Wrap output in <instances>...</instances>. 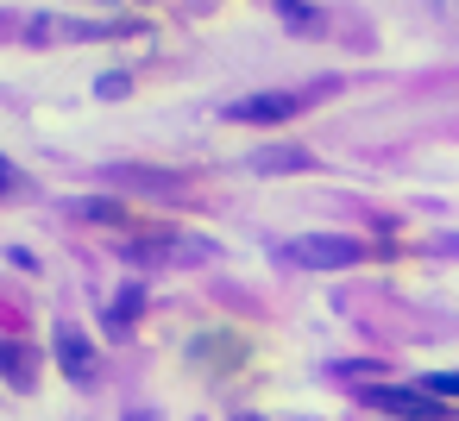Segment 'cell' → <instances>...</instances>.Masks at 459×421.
<instances>
[{
  "label": "cell",
  "mask_w": 459,
  "mask_h": 421,
  "mask_svg": "<svg viewBox=\"0 0 459 421\" xmlns=\"http://www.w3.org/2000/svg\"><path fill=\"white\" fill-rule=\"evenodd\" d=\"M57 365H64L70 383H89L95 377V358H89V339H82L76 321H57Z\"/></svg>",
  "instance_id": "cell-4"
},
{
  "label": "cell",
  "mask_w": 459,
  "mask_h": 421,
  "mask_svg": "<svg viewBox=\"0 0 459 421\" xmlns=\"http://www.w3.org/2000/svg\"><path fill=\"white\" fill-rule=\"evenodd\" d=\"M139 308H145V289H139V283H126V289L114 296V314H108V333H114V339H126V333H133V314H139Z\"/></svg>",
  "instance_id": "cell-6"
},
{
  "label": "cell",
  "mask_w": 459,
  "mask_h": 421,
  "mask_svg": "<svg viewBox=\"0 0 459 421\" xmlns=\"http://www.w3.org/2000/svg\"><path fill=\"white\" fill-rule=\"evenodd\" d=\"M0 377H7L13 390H32V377H39L32 346H20V339H0Z\"/></svg>",
  "instance_id": "cell-5"
},
{
  "label": "cell",
  "mask_w": 459,
  "mask_h": 421,
  "mask_svg": "<svg viewBox=\"0 0 459 421\" xmlns=\"http://www.w3.org/2000/svg\"><path fill=\"white\" fill-rule=\"evenodd\" d=\"M421 390H428V396H459V371H434Z\"/></svg>",
  "instance_id": "cell-9"
},
{
  "label": "cell",
  "mask_w": 459,
  "mask_h": 421,
  "mask_svg": "<svg viewBox=\"0 0 459 421\" xmlns=\"http://www.w3.org/2000/svg\"><path fill=\"white\" fill-rule=\"evenodd\" d=\"M126 421H158V415H152V408H133V415H126Z\"/></svg>",
  "instance_id": "cell-11"
},
{
  "label": "cell",
  "mask_w": 459,
  "mask_h": 421,
  "mask_svg": "<svg viewBox=\"0 0 459 421\" xmlns=\"http://www.w3.org/2000/svg\"><path fill=\"white\" fill-rule=\"evenodd\" d=\"M290 258L302 271H346V264L365 258V239H352V233H302V239H290Z\"/></svg>",
  "instance_id": "cell-1"
},
{
  "label": "cell",
  "mask_w": 459,
  "mask_h": 421,
  "mask_svg": "<svg viewBox=\"0 0 459 421\" xmlns=\"http://www.w3.org/2000/svg\"><path fill=\"white\" fill-rule=\"evenodd\" d=\"M283 7H296V0H283Z\"/></svg>",
  "instance_id": "cell-12"
},
{
  "label": "cell",
  "mask_w": 459,
  "mask_h": 421,
  "mask_svg": "<svg viewBox=\"0 0 459 421\" xmlns=\"http://www.w3.org/2000/svg\"><path fill=\"white\" fill-rule=\"evenodd\" d=\"M440 7H453V0H440Z\"/></svg>",
  "instance_id": "cell-13"
},
{
  "label": "cell",
  "mask_w": 459,
  "mask_h": 421,
  "mask_svg": "<svg viewBox=\"0 0 459 421\" xmlns=\"http://www.w3.org/2000/svg\"><path fill=\"white\" fill-rule=\"evenodd\" d=\"M13 183H20V176H13V164H7V158H0V195H7Z\"/></svg>",
  "instance_id": "cell-10"
},
{
  "label": "cell",
  "mask_w": 459,
  "mask_h": 421,
  "mask_svg": "<svg viewBox=\"0 0 459 421\" xmlns=\"http://www.w3.org/2000/svg\"><path fill=\"white\" fill-rule=\"evenodd\" d=\"M126 89H133V76H120V70H114V76H101V82H95V101H114V95H126Z\"/></svg>",
  "instance_id": "cell-8"
},
{
  "label": "cell",
  "mask_w": 459,
  "mask_h": 421,
  "mask_svg": "<svg viewBox=\"0 0 459 421\" xmlns=\"http://www.w3.org/2000/svg\"><path fill=\"white\" fill-rule=\"evenodd\" d=\"M82 214H89V220H108V227H126V208H120V202H108V195L82 202Z\"/></svg>",
  "instance_id": "cell-7"
},
{
  "label": "cell",
  "mask_w": 459,
  "mask_h": 421,
  "mask_svg": "<svg viewBox=\"0 0 459 421\" xmlns=\"http://www.w3.org/2000/svg\"><path fill=\"white\" fill-rule=\"evenodd\" d=\"M296 114H302L296 89H264V95H246V101L227 107V120H239V126H277V120H296Z\"/></svg>",
  "instance_id": "cell-2"
},
{
  "label": "cell",
  "mask_w": 459,
  "mask_h": 421,
  "mask_svg": "<svg viewBox=\"0 0 459 421\" xmlns=\"http://www.w3.org/2000/svg\"><path fill=\"white\" fill-rule=\"evenodd\" d=\"M365 402L384 408V415H409V421H440L446 415L440 402H428V390H403V383H377V390H365Z\"/></svg>",
  "instance_id": "cell-3"
}]
</instances>
